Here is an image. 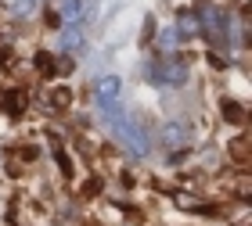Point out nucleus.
I'll list each match as a JSON object with an SVG mask.
<instances>
[{
	"instance_id": "obj_1",
	"label": "nucleus",
	"mask_w": 252,
	"mask_h": 226,
	"mask_svg": "<svg viewBox=\"0 0 252 226\" xmlns=\"http://www.w3.org/2000/svg\"><path fill=\"white\" fill-rule=\"evenodd\" d=\"M116 133L130 144V151H137V154H144L148 151V140H144V133H137V126L133 122H126V119H116Z\"/></svg>"
},
{
	"instance_id": "obj_2",
	"label": "nucleus",
	"mask_w": 252,
	"mask_h": 226,
	"mask_svg": "<svg viewBox=\"0 0 252 226\" xmlns=\"http://www.w3.org/2000/svg\"><path fill=\"white\" fill-rule=\"evenodd\" d=\"M152 75H162L166 83H184L188 79V61L184 58H173V65L162 61V69H152Z\"/></svg>"
},
{
	"instance_id": "obj_3",
	"label": "nucleus",
	"mask_w": 252,
	"mask_h": 226,
	"mask_svg": "<svg viewBox=\"0 0 252 226\" xmlns=\"http://www.w3.org/2000/svg\"><path fill=\"white\" fill-rule=\"evenodd\" d=\"M119 97V79H101L97 83V100L108 108V100H116Z\"/></svg>"
},
{
	"instance_id": "obj_4",
	"label": "nucleus",
	"mask_w": 252,
	"mask_h": 226,
	"mask_svg": "<svg viewBox=\"0 0 252 226\" xmlns=\"http://www.w3.org/2000/svg\"><path fill=\"white\" fill-rule=\"evenodd\" d=\"M177 32H180V36H198V32H202V22L194 18V15H184V18H180V25H177Z\"/></svg>"
},
{
	"instance_id": "obj_5",
	"label": "nucleus",
	"mask_w": 252,
	"mask_h": 226,
	"mask_svg": "<svg viewBox=\"0 0 252 226\" xmlns=\"http://www.w3.org/2000/svg\"><path fill=\"white\" fill-rule=\"evenodd\" d=\"M223 115H231L227 122H245V108L234 104V100H223Z\"/></svg>"
},
{
	"instance_id": "obj_6",
	"label": "nucleus",
	"mask_w": 252,
	"mask_h": 226,
	"mask_svg": "<svg viewBox=\"0 0 252 226\" xmlns=\"http://www.w3.org/2000/svg\"><path fill=\"white\" fill-rule=\"evenodd\" d=\"M231 151H234V158H238V162H242V165L249 162V140H245V137H238V140L231 144Z\"/></svg>"
},
{
	"instance_id": "obj_7",
	"label": "nucleus",
	"mask_w": 252,
	"mask_h": 226,
	"mask_svg": "<svg viewBox=\"0 0 252 226\" xmlns=\"http://www.w3.org/2000/svg\"><path fill=\"white\" fill-rule=\"evenodd\" d=\"M68 100H72V97H68V90H62V86H58V90L51 94V104H58V108H65Z\"/></svg>"
},
{
	"instance_id": "obj_8",
	"label": "nucleus",
	"mask_w": 252,
	"mask_h": 226,
	"mask_svg": "<svg viewBox=\"0 0 252 226\" xmlns=\"http://www.w3.org/2000/svg\"><path fill=\"white\" fill-rule=\"evenodd\" d=\"M162 137H166V144H184V133H180L177 126H166Z\"/></svg>"
},
{
	"instance_id": "obj_9",
	"label": "nucleus",
	"mask_w": 252,
	"mask_h": 226,
	"mask_svg": "<svg viewBox=\"0 0 252 226\" xmlns=\"http://www.w3.org/2000/svg\"><path fill=\"white\" fill-rule=\"evenodd\" d=\"M76 43H79V32H76V29H68L65 36H62V47H76Z\"/></svg>"
}]
</instances>
